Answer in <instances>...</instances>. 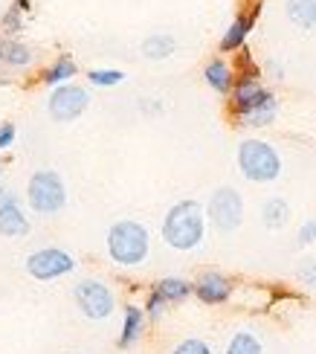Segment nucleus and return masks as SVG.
Here are the masks:
<instances>
[{
	"instance_id": "1",
	"label": "nucleus",
	"mask_w": 316,
	"mask_h": 354,
	"mask_svg": "<svg viewBox=\"0 0 316 354\" xmlns=\"http://www.w3.org/2000/svg\"><path fill=\"white\" fill-rule=\"evenodd\" d=\"M206 235V212L198 201H180L162 218V241L171 250L189 253Z\"/></svg>"
},
{
	"instance_id": "2",
	"label": "nucleus",
	"mask_w": 316,
	"mask_h": 354,
	"mask_svg": "<svg viewBox=\"0 0 316 354\" xmlns=\"http://www.w3.org/2000/svg\"><path fill=\"white\" fill-rule=\"evenodd\" d=\"M151 235L140 221H116L108 230V256L119 268H137L148 259Z\"/></svg>"
},
{
	"instance_id": "3",
	"label": "nucleus",
	"mask_w": 316,
	"mask_h": 354,
	"mask_svg": "<svg viewBox=\"0 0 316 354\" xmlns=\"http://www.w3.org/2000/svg\"><path fill=\"white\" fill-rule=\"evenodd\" d=\"M238 169L252 183H273L281 174V157L264 140H244L238 145Z\"/></svg>"
},
{
	"instance_id": "4",
	"label": "nucleus",
	"mask_w": 316,
	"mask_h": 354,
	"mask_svg": "<svg viewBox=\"0 0 316 354\" xmlns=\"http://www.w3.org/2000/svg\"><path fill=\"white\" fill-rule=\"evenodd\" d=\"M26 201L32 206L35 212L41 215H55L62 206L67 203V192H64V183L62 177L55 171H35L29 177V186H26Z\"/></svg>"
},
{
	"instance_id": "5",
	"label": "nucleus",
	"mask_w": 316,
	"mask_h": 354,
	"mask_svg": "<svg viewBox=\"0 0 316 354\" xmlns=\"http://www.w3.org/2000/svg\"><path fill=\"white\" fill-rule=\"evenodd\" d=\"M206 218L212 221V227L221 232H235L244 221V201L232 186H221L212 192L206 206Z\"/></svg>"
},
{
	"instance_id": "6",
	"label": "nucleus",
	"mask_w": 316,
	"mask_h": 354,
	"mask_svg": "<svg viewBox=\"0 0 316 354\" xmlns=\"http://www.w3.org/2000/svg\"><path fill=\"white\" fill-rule=\"evenodd\" d=\"M73 299H76L79 311L87 319H108L116 308L111 288L104 282H96V279H82V282L73 288Z\"/></svg>"
},
{
	"instance_id": "7",
	"label": "nucleus",
	"mask_w": 316,
	"mask_h": 354,
	"mask_svg": "<svg viewBox=\"0 0 316 354\" xmlns=\"http://www.w3.org/2000/svg\"><path fill=\"white\" fill-rule=\"evenodd\" d=\"M261 79V73L255 64L247 62V70L241 73V76H235V87H232V111L235 116H244L250 111H255L259 105H264L267 99H273V93L267 91V87L259 82Z\"/></svg>"
},
{
	"instance_id": "8",
	"label": "nucleus",
	"mask_w": 316,
	"mask_h": 354,
	"mask_svg": "<svg viewBox=\"0 0 316 354\" xmlns=\"http://www.w3.org/2000/svg\"><path fill=\"white\" fill-rule=\"evenodd\" d=\"M76 261H73L70 253L58 247H44V250H35L32 256L26 259V273L38 279V282H53V279H62L67 273H73Z\"/></svg>"
},
{
	"instance_id": "9",
	"label": "nucleus",
	"mask_w": 316,
	"mask_h": 354,
	"mask_svg": "<svg viewBox=\"0 0 316 354\" xmlns=\"http://www.w3.org/2000/svg\"><path fill=\"white\" fill-rule=\"evenodd\" d=\"M87 102H90V96H87V91L84 87H79V84H62V87H55V91L50 93V116L55 122H73V120H79V116L84 113V108H87Z\"/></svg>"
},
{
	"instance_id": "10",
	"label": "nucleus",
	"mask_w": 316,
	"mask_h": 354,
	"mask_svg": "<svg viewBox=\"0 0 316 354\" xmlns=\"http://www.w3.org/2000/svg\"><path fill=\"white\" fill-rule=\"evenodd\" d=\"M232 282L218 270L203 273L198 282H194V297H198L203 305H223L232 299Z\"/></svg>"
},
{
	"instance_id": "11",
	"label": "nucleus",
	"mask_w": 316,
	"mask_h": 354,
	"mask_svg": "<svg viewBox=\"0 0 316 354\" xmlns=\"http://www.w3.org/2000/svg\"><path fill=\"white\" fill-rule=\"evenodd\" d=\"M145 326H148V314H145V308H140V305H125V314H122V331H119L116 346L122 348V351L133 348V346H137V343L142 340Z\"/></svg>"
},
{
	"instance_id": "12",
	"label": "nucleus",
	"mask_w": 316,
	"mask_h": 354,
	"mask_svg": "<svg viewBox=\"0 0 316 354\" xmlns=\"http://www.w3.org/2000/svg\"><path fill=\"white\" fill-rule=\"evenodd\" d=\"M255 15H259V9L250 12V15H238V18L230 24V29L221 38V50L223 53H238L241 47H244L247 35L252 32V26H255Z\"/></svg>"
},
{
	"instance_id": "13",
	"label": "nucleus",
	"mask_w": 316,
	"mask_h": 354,
	"mask_svg": "<svg viewBox=\"0 0 316 354\" xmlns=\"http://www.w3.org/2000/svg\"><path fill=\"white\" fill-rule=\"evenodd\" d=\"M203 79L215 93H232V87H235V73L223 58H212V62L206 64Z\"/></svg>"
},
{
	"instance_id": "14",
	"label": "nucleus",
	"mask_w": 316,
	"mask_h": 354,
	"mask_svg": "<svg viewBox=\"0 0 316 354\" xmlns=\"http://www.w3.org/2000/svg\"><path fill=\"white\" fill-rule=\"evenodd\" d=\"M151 290L160 293L165 305H180V302H186L194 293V285L186 282V279H180V276H165V279H160Z\"/></svg>"
},
{
	"instance_id": "15",
	"label": "nucleus",
	"mask_w": 316,
	"mask_h": 354,
	"mask_svg": "<svg viewBox=\"0 0 316 354\" xmlns=\"http://www.w3.org/2000/svg\"><path fill=\"white\" fill-rule=\"evenodd\" d=\"M29 232V221L24 218L18 203H3L0 206V235L6 239H18V235Z\"/></svg>"
},
{
	"instance_id": "16",
	"label": "nucleus",
	"mask_w": 316,
	"mask_h": 354,
	"mask_svg": "<svg viewBox=\"0 0 316 354\" xmlns=\"http://www.w3.org/2000/svg\"><path fill=\"white\" fill-rule=\"evenodd\" d=\"M284 9H288L290 24H296L299 29H305V32L316 29V0H288Z\"/></svg>"
},
{
	"instance_id": "17",
	"label": "nucleus",
	"mask_w": 316,
	"mask_h": 354,
	"mask_svg": "<svg viewBox=\"0 0 316 354\" xmlns=\"http://www.w3.org/2000/svg\"><path fill=\"white\" fill-rule=\"evenodd\" d=\"M76 73H79V67H76V62H73L70 55H58L55 62L44 70V84H55V87H62V84H70V79H76Z\"/></svg>"
},
{
	"instance_id": "18",
	"label": "nucleus",
	"mask_w": 316,
	"mask_h": 354,
	"mask_svg": "<svg viewBox=\"0 0 316 354\" xmlns=\"http://www.w3.org/2000/svg\"><path fill=\"white\" fill-rule=\"evenodd\" d=\"M261 221H264V227H270V230H281L284 224L290 221V206H288V201L284 198H270V201H264V206H261Z\"/></svg>"
},
{
	"instance_id": "19",
	"label": "nucleus",
	"mask_w": 316,
	"mask_h": 354,
	"mask_svg": "<svg viewBox=\"0 0 316 354\" xmlns=\"http://www.w3.org/2000/svg\"><path fill=\"white\" fill-rule=\"evenodd\" d=\"M0 62L9 64V67H26L32 62V53H29L26 44L15 41V38H3L0 41Z\"/></svg>"
},
{
	"instance_id": "20",
	"label": "nucleus",
	"mask_w": 316,
	"mask_h": 354,
	"mask_svg": "<svg viewBox=\"0 0 316 354\" xmlns=\"http://www.w3.org/2000/svg\"><path fill=\"white\" fill-rule=\"evenodd\" d=\"M276 113H279V102H276V96H273V99H267L264 105H259L255 111L238 116V122L244 125V128H264V125H270V122L276 120Z\"/></svg>"
},
{
	"instance_id": "21",
	"label": "nucleus",
	"mask_w": 316,
	"mask_h": 354,
	"mask_svg": "<svg viewBox=\"0 0 316 354\" xmlns=\"http://www.w3.org/2000/svg\"><path fill=\"white\" fill-rule=\"evenodd\" d=\"M174 38L171 35H165V32H154V35H148L142 41V55L145 58H154V62H160V58H169L174 53Z\"/></svg>"
},
{
	"instance_id": "22",
	"label": "nucleus",
	"mask_w": 316,
	"mask_h": 354,
	"mask_svg": "<svg viewBox=\"0 0 316 354\" xmlns=\"http://www.w3.org/2000/svg\"><path fill=\"white\" fill-rule=\"evenodd\" d=\"M223 354H264V346L252 331H235Z\"/></svg>"
},
{
	"instance_id": "23",
	"label": "nucleus",
	"mask_w": 316,
	"mask_h": 354,
	"mask_svg": "<svg viewBox=\"0 0 316 354\" xmlns=\"http://www.w3.org/2000/svg\"><path fill=\"white\" fill-rule=\"evenodd\" d=\"M171 354H212V348H209L206 340H201V337H189V340H180Z\"/></svg>"
},
{
	"instance_id": "24",
	"label": "nucleus",
	"mask_w": 316,
	"mask_h": 354,
	"mask_svg": "<svg viewBox=\"0 0 316 354\" xmlns=\"http://www.w3.org/2000/svg\"><path fill=\"white\" fill-rule=\"evenodd\" d=\"M125 79V73H119V70H90V84H96V87H113Z\"/></svg>"
},
{
	"instance_id": "25",
	"label": "nucleus",
	"mask_w": 316,
	"mask_h": 354,
	"mask_svg": "<svg viewBox=\"0 0 316 354\" xmlns=\"http://www.w3.org/2000/svg\"><path fill=\"white\" fill-rule=\"evenodd\" d=\"M165 308H169V305L162 302L160 293L157 290H148V297H145V314H148V319H160Z\"/></svg>"
},
{
	"instance_id": "26",
	"label": "nucleus",
	"mask_w": 316,
	"mask_h": 354,
	"mask_svg": "<svg viewBox=\"0 0 316 354\" xmlns=\"http://www.w3.org/2000/svg\"><path fill=\"white\" fill-rule=\"evenodd\" d=\"M296 276H299V282H302L305 288H313L316 290V259H308V261L299 264Z\"/></svg>"
},
{
	"instance_id": "27",
	"label": "nucleus",
	"mask_w": 316,
	"mask_h": 354,
	"mask_svg": "<svg viewBox=\"0 0 316 354\" xmlns=\"http://www.w3.org/2000/svg\"><path fill=\"white\" fill-rule=\"evenodd\" d=\"M296 241H299V247H308V244H313V241H316V218L305 221V224L299 227V235H296Z\"/></svg>"
},
{
	"instance_id": "28",
	"label": "nucleus",
	"mask_w": 316,
	"mask_h": 354,
	"mask_svg": "<svg viewBox=\"0 0 316 354\" xmlns=\"http://www.w3.org/2000/svg\"><path fill=\"white\" fill-rule=\"evenodd\" d=\"M21 15H24V9L18 3H12V9L6 12V18H3V29H6V32H18V29H21Z\"/></svg>"
},
{
	"instance_id": "29",
	"label": "nucleus",
	"mask_w": 316,
	"mask_h": 354,
	"mask_svg": "<svg viewBox=\"0 0 316 354\" xmlns=\"http://www.w3.org/2000/svg\"><path fill=\"white\" fill-rule=\"evenodd\" d=\"M12 140H15V125L12 122H3V125H0V151L9 149Z\"/></svg>"
},
{
	"instance_id": "30",
	"label": "nucleus",
	"mask_w": 316,
	"mask_h": 354,
	"mask_svg": "<svg viewBox=\"0 0 316 354\" xmlns=\"http://www.w3.org/2000/svg\"><path fill=\"white\" fill-rule=\"evenodd\" d=\"M3 203H18V198H15L12 192H3V189H0V206H3Z\"/></svg>"
}]
</instances>
